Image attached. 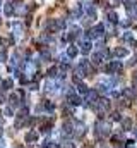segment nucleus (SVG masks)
Wrapping results in <instances>:
<instances>
[{"mask_svg":"<svg viewBox=\"0 0 137 148\" xmlns=\"http://www.w3.org/2000/svg\"><path fill=\"white\" fill-rule=\"evenodd\" d=\"M104 55H106V52H96V53L93 55V64H100Z\"/></svg>","mask_w":137,"mask_h":148,"instance_id":"obj_4","label":"nucleus"},{"mask_svg":"<svg viewBox=\"0 0 137 148\" xmlns=\"http://www.w3.org/2000/svg\"><path fill=\"white\" fill-rule=\"evenodd\" d=\"M111 119H113V121H120V114H118V112H115V114L111 115Z\"/></svg>","mask_w":137,"mask_h":148,"instance_id":"obj_24","label":"nucleus"},{"mask_svg":"<svg viewBox=\"0 0 137 148\" xmlns=\"http://www.w3.org/2000/svg\"><path fill=\"white\" fill-rule=\"evenodd\" d=\"M81 50H82V53H87V52L91 50V41H89V40L81 41Z\"/></svg>","mask_w":137,"mask_h":148,"instance_id":"obj_5","label":"nucleus"},{"mask_svg":"<svg viewBox=\"0 0 137 148\" xmlns=\"http://www.w3.org/2000/svg\"><path fill=\"white\" fill-rule=\"evenodd\" d=\"M127 53H129L127 48H117V50H115V55H117V57H125Z\"/></svg>","mask_w":137,"mask_h":148,"instance_id":"obj_13","label":"nucleus"},{"mask_svg":"<svg viewBox=\"0 0 137 148\" xmlns=\"http://www.w3.org/2000/svg\"><path fill=\"white\" fill-rule=\"evenodd\" d=\"M68 102H70V105H79V103H82V100L75 95V93H72V95H68Z\"/></svg>","mask_w":137,"mask_h":148,"instance_id":"obj_6","label":"nucleus"},{"mask_svg":"<svg viewBox=\"0 0 137 148\" xmlns=\"http://www.w3.org/2000/svg\"><path fill=\"white\" fill-rule=\"evenodd\" d=\"M50 57H52V53L48 50H41V59L43 60H50Z\"/></svg>","mask_w":137,"mask_h":148,"instance_id":"obj_15","label":"nucleus"},{"mask_svg":"<svg viewBox=\"0 0 137 148\" xmlns=\"http://www.w3.org/2000/svg\"><path fill=\"white\" fill-rule=\"evenodd\" d=\"M77 88H79V93H84V95L89 91V90H87V86H86V84H82V83H79V86H77Z\"/></svg>","mask_w":137,"mask_h":148,"instance_id":"obj_16","label":"nucleus"},{"mask_svg":"<svg viewBox=\"0 0 137 148\" xmlns=\"http://www.w3.org/2000/svg\"><path fill=\"white\" fill-rule=\"evenodd\" d=\"M0 115H2V114H0Z\"/></svg>","mask_w":137,"mask_h":148,"instance_id":"obj_29","label":"nucleus"},{"mask_svg":"<svg viewBox=\"0 0 137 148\" xmlns=\"http://www.w3.org/2000/svg\"><path fill=\"white\" fill-rule=\"evenodd\" d=\"M75 55H77V48L70 45V47H68V48H67V57H68V59H74Z\"/></svg>","mask_w":137,"mask_h":148,"instance_id":"obj_9","label":"nucleus"},{"mask_svg":"<svg viewBox=\"0 0 137 148\" xmlns=\"http://www.w3.org/2000/svg\"><path fill=\"white\" fill-rule=\"evenodd\" d=\"M12 86H14V81H12V79H5V81L2 83V90H3V91L12 90Z\"/></svg>","mask_w":137,"mask_h":148,"instance_id":"obj_8","label":"nucleus"},{"mask_svg":"<svg viewBox=\"0 0 137 148\" xmlns=\"http://www.w3.org/2000/svg\"><path fill=\"white\" fill-rule=\"evenodd\" d=\"M3 102H5V97H3V95H2V93H0V105H2V103H3Z\"/></svg>","mask_w":137,"mask_h":148,"instance_id":"obj_25","label":"nucleus"},{"mask_svg":"<svg viewBox=\"0 0 137 148\" xmlns=\"http://www.w3.org/2000/svg\"><path fill=\"white\" fill-rule=\"evenodd\" d=\"M5 59H7V55H5V52L2 50V52H0V62H5Z\"/></svg>","mask_w":137,"mask_h":148,"instance_id":"obj_22","label":"nucleus"},{"mask_svg":"<svg viewBox=\"0 0 137 148\" xmlns=\"http://www.w3.org/2000/svg\"><path fill=\"white\" fill-rule=\"evenodd\" d=\"M122 127H123V131H129V129L132 127V121H130V119H125V121H122Z\"/></svg>","mask_w":137,"mask_h":148,"instance_id":"obj_12","label":"nucleus"},{"mask_svg":"<svg viewBox=\"0 0 137 148\" xmlns=\"http://www.w3.org/2000/svg\"><path fill=\"white\" fill-rule=\"evenodd\" d=\"M3 147H5V145H3V140L0 138V148H3Z\"/></svg>","mask_w":137,"mask_h":148,"instance_id":"obj_26","label":"nucleus"},{"mask_svg":"<svg viewBox=\"0 0 137 148\" xmlns=\"http://www.w3.org/2000/svg\"><path fill=\"white\" fill-rule=\"evenodd\" d=\"M123 95H125L127 98H134V90H130V88H127V90H123Z\"/></svg>","mask_w":137,"mask_h":148,"instance_id":"obj_17","label":"nucleus"},{"mask_svg":"<svg viewBox=\"0 0 137 148\" xmlns=\"http://www.w3.org/2000/svg\"><path fill=\"white\" fill-rule=\"evenodd\" d=\"M57 73H58V71H57V67H52V69L48 71V76H50V77H55V76H57Z\"/></svg>","mask_w":137,"mask_h":148,"instance_id":"obj_19","label":"nucleus"},{"mask_svg":"<svg viewBox=\"0 0 137 148\" xmlns=\"http://www.w3.org/2000/svg\"><path fill=\"white\" fill-rule=\"evenodd\" d=\"M74 133V129H72V124L70 122H64V127H62V134L64 136H70Z\"/></svg>","mask_w":137,"mask_h":148,"instance_id":"obj_2","label":"nucleus"},{"mask_svg":"<svg viewBox=\"0 0 137 148\" xmlns=\"http://www.w3.org/2000/svg\"><path fill=\"white\" fill-rule=\"evenodd\" d=\"M57 83H53V81H46V91H55L57 90Z\"/></svg>","mask_w":137,"mask_h":148,"instance_id":"obj_11","label":"nucleus"},{"mask_svg":"<svg viewBox=\"0 0 137 148\" xmlns=\"http://www.w3.org/2000/svg\"><path fill=\"white\" fill-rule=\"evenodd\" d=\"M45 109H46L48 112H53V109H55V105H53V103H50V102H46V103H45Z\"/></svg>","mask_w":137,"mask_h":148,"instance_id":"obj_18","label":"nucleus"},{"mask_svg":"<svg viewBox=\"0 0 137 148\" xmlns=\"http://www.w3.org/2000/svg\"><path fill=\"white\" fill-rule=\"evenodd\" d=\"M21 95H22V91H19V93H12V95H10V105H12V107H17V105H19V102H21V100H19Z\"/></svg>","mask_w":137,"mask_h":148,"instance_id":"obj_1","label":"nucleus"},{"mask_svg":"<svg viewBox=\"0 0 137 148\" xmlns=\"http://www.w3.org/2000/svg\"><path fill=\"white\" fill-rule=\"evenodd\" d=\"M12 28H14V35H16L17 38L22 35V24H21V23H14Z\"/></svg>","mask_w":137,"mask_h":148,"instance_id":"obj_7","label":"nucleus"},{"mask_svg":"<svg viewBox=\"0 0 137 148\" xmlns=\"http://www.w3.org/2000/svg\"><path fill=\"white\" fill-rule=\"evenodd\" d=\"M113 2H115V3H120V0H113Z\"/></svg>","mask_w":137,"mask_h":148,"instance_id":"obj_27","label":"nucleus"},{"mask_svg":"<svg viewBox=\"0 0 137 148\" xmlns=\"http://www.w3.org/2000/svg\"><path fill=\"white\" fill-rule=\"evenodd\" d=\"M12 107H7V109H5V115H9V117H10V115H12Z\"/></svg>","mask_w":137,"mask_h":148,"instance_id":"obj_23","label":"nucleus"},{"mask_svg":"<svg viewBox=\"0 0 137 148\" xmlns=\"http://www.w3.org/2000/svg\"><path fill=\"white\" fill-rule=\"evenodd\" d=\"M0 9H2V0H0Z\"/></svg>","mask_w":137,"mask_h":148,"instance_id":"obj_28","label":"nucleus"},{"mask_svg":"<svg viewBox=\"0 0 137 148\" xmlns=\"http://www.w3.org/2000/svg\"><path fill=\"white\" fill-rule=\"evenodd\" d=\"M123 40H125V41H132V35H130V33H125V35H123Z\"/></svg>","mask_w":137,"mask_h":148,"instance_id":"obj_21","label":"nucleus"},{"mask_svg":"<svg viewBox=\"0 0 137 148\" xmlns=\"http://www.w3.org/2000/svg\"><path fill=\"white\" fill-rule=\"evenodd\" d=\"M106 17H108V21H110V23H117V14H115V12H108V14H106Z\"/></svg>","mask_w":137,"mask_h":148,"instance_id":"obj_14","label":"nucleus"},{"mask_svg":"<svg viewBox=\"0 0 137 148\" xmlns=\"http://www.w3.org/2000/svg\"><path fill=\"white\" fill-rule=\"evenodd\" d=\"M3 12H5L7 16H12V14H14V5H12L10 2H7V5H5V9H3Z\"/></svg>","mask_w":137,"mask_h":148,"instance_id":"obj_10","label":"nucleus"},{"mask_svg":"<svg viewBox=\"0 0 137 148\" xmlns=\"http://www.w3.org/2000/svg\"><path fill=\"white\" fill-rule=\"evenodd\" d=\"M62 148H74V143L72 141H64L62 143Z\"/></svg>","mask_w":137,"mask_h":148,"instance_id":"obj_20","label":"nucleus"},{"mask_svg":"<svg viewBox=\"0 0 137 148\" xmlns=\"http://www.w3.org/2000/svg\"><path fill=\"white\" fill-rule=\"evenodd\" d=\"M26 141H28V143H36V141H38V133H36V131H29V133L26 134Z\"/></svg>","mask_w":137,"mask_h":148,"instance_id":"obj_3","label":"nucleus"}]
</instances>
